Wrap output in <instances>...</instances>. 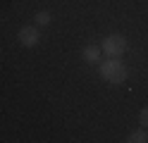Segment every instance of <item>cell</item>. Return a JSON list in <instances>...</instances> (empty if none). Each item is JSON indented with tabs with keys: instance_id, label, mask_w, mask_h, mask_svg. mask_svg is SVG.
I'll list each match as a JSON object with an SVG mask.
<instances>
[{
	"instance_id": "1",
	"label": "cell",
	"mask_w": 148,
	"mask_h": 143,
	"mask_svg": "<svg viewBox=\"0 0 148 143\" xmlns=\"http://www.w3.org/2000/svg\"><path fill=\"white\" fill-rule=\"evenodd\" d=\"M98 74L105 83H112V86H119L129 79V69L122 62V57H105V60H100L98 62Z\"/></svg>"
},
{
	"instance_id": "2",
	"label": "cell",
	"mask_w": 148,
	"mask_h": 143,
	"mask_svg": "<svg viewBox=\"0 0 148 143\" xmlns=\"http://www.w3.org/2000/svg\"><path fill=\"white\" fill-rule=\"evenodd\" d=\"M100 50L105 57H122L129 50V41L122 34H108L103 41H100Z\"/></svg>"
},
{
	"instance_id": "3",
	"label": "cell",
	"mask_w": 148,
	"mask_h": 143,
	"mask_svg": "<svg viewBox=\"0 0 148 143\" xmlns=\"http://www.w3.org/2000/svg\"><path fill=\"white\" fill-rule=\"evenodd\" d=\"M17 41H19L24 48H36L41 43V29L36 24H26L19 29V34H17Z\"/></svg>"
},
{
	"instance_id": "4",
	"label": "cell",
	"mask_w": 148,
	"mask_h": 143,
	"mask_svg": "<svg viewBox=\"0 0 148 143\" xmlns=\"http://www.w3.org/2000/svg\"><path fill=\"white\" fill-rule=\"evenodd\" d=\"M81 60H84L86 64H98L100 60H103V50H100L98 43H86L84 48H81Z\"/></svg>"
},
{
	"instance_id": "5",
	"label": "cell",
	"mask_w": 148,
	"mask_h": 143,
	"mask_svg": "<svg viewBox=\"0 0 148 143\" xmlns=\"http://www.w3.org/2000/svg\"><path fill=\"white\" fill-rule=\"evenodd\" d=\"M124 141H127V143H148V129H146V127H138L136 131L129 133Z\"/></svg>"
},
{
	"instance_id": "6",
	"label": "cell",
	"mask_w": 148,
	"mask_h": 143,
	"mask_svg": "<svg viewBox=\"0 0 148 143\" xmlns=\"http://www.w3.org/2000/svg\"><path fill=\"white\" fill-rule=\"evenodd\" d=\"M50 22H53V14L48 12V10H38V12L34 14V24L38 26V29H41V26H48Z\"/></svg>"
},
{
	"instance_id": "7",
	"label": "cell",
	"mask_w": 148,
	"mask_h": 143,
	"mask_svg": "<svg viewBox=\"0 0 148 143\" xmlns=\"http://www.w3.org/2000/svg\"><path fill=\"white\" fill-rule=\"evenodd\" d=\"M138 124L148 129V105H143V107L138 110Z\"/></svg>"
}]
</instances>
